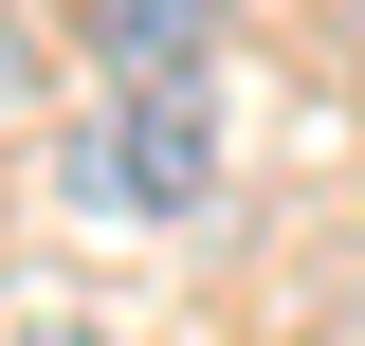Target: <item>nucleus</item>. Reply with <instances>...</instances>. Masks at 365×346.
Listing matches in <instances>:
<instances>
[{
    "mask_svg": "<svg viewBox=\"0 0 365 346\" xmlns=\"http://www.w3.org/2000/svg\"><path fill=\"white\" fill-rule=\"evenodd\" d=\"M55 164H73L91 219H201L220 201V110H201V73H110Z\"/></svg>",
    "mask_w": 365,
    "mask_h": 346,
    "instance_id": "nucleus-1",
    "label": "nucleus"
},
{
    "mask_svg": "<svg viewBox=\"0 0 365 346\" xmlns=\"http://www.w3.org/2000/svg\"><path fill=\"white\" fill-rule=\"evenodd\" d=\"M0 110H37V37H19V0H0Z\"/></svg>",
    "mask_w": 365,
    "mask_h": 346,
    "instance_id": "nucleus-3",
    "label": "nucleus"
},
{
    "mask_svg": "<svg viewBox=\"0 0 365 346\" xmlns=\"http://www.w3.org/2000/svg\"><path fill=\"white\" fill-rule=\"evenodd\" d=\"M37 346H91V328H37Z\"/></svg>",
    "mask_w": 365,
    "mask_h": 346,
    "instance_id": "nucleus-4",
    "label": "nucleus"
},
{
    "mask_svg": "<svg viewBox=\"0 0 365 346\" xmlns=\"http://www.w3.org/2000/svg\"><path fill=\"white\" fill-rule=\"evenodd\" d=\"M73 37L110 55V73H201V37H220V0H73Z\"/></svg>",
    "mask_w": 365,
    "mask_h": 346,
    "instance_id": "nucleus-2",
    "label": "nucleus"
},
{
    "mask_svg": "<svg viewBox=\"0 0 365 346\" xmlns=\"http://www.w3.org/2000/svg\"><path fill=\"white\" fill-rule=\"evenodd\" d=\"M347 55H365V37H347Z\"/></svg>",
    "mask_w": 365,
    "mask_h": 346,
    "instance_id": "nucleus-5",
    "label": "nucleus"
}]
</instances>
